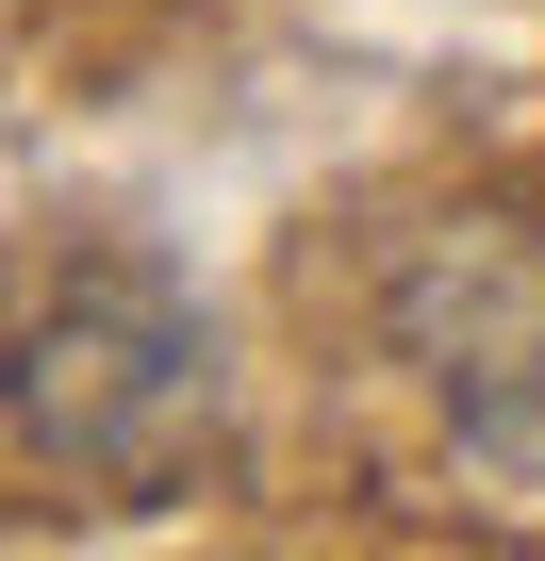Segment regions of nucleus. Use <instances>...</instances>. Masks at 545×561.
Returning <instances> with one entry per match:
<instances>
[{"label": "nucleus", "mask_w": 545, "mask_h": 561, "mask_svg": "<svg viewBox=\"0 0 545 561\" xmlns=\"http://www.w3.org/2000/svg\"><path fill=\"white\" fill-rule=\"evenodd\" d=\"M0 380H18V430H34L67 479H100V495H166V479L215 446V347H198V314H182V280L133 264V248L67 264L50 298L18 314Z\"/></svg>", "instance_id": "nucleus-1"}, {"label": "nucleus", "mask_w": 545, "mask_h": 561, "mask_svg": "<svg viewBox=\"0 0 545 561\" xmlns=\"http://www.w3.org/2000/svg\"><path fill=\"white\" fill-rule=\"evenodd\" d=\"M397 347L430 364L446 430L545 495V231L512 215H446L413 264H397Z\"/></svg>", "instance_id": "nucleus-2"}]
</instances>
